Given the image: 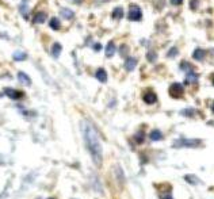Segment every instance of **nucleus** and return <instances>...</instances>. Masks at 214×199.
I'll use <instances>...</instances> for the list:
<instances>
[{"mask_svg": "<svg viewBox=\"0 0 214 199\" xmlns=\"http://www.w3.org/2000/svg\"><path fill=\"white\" fill-rule=\"evenodd\" d=\"M80 129L84 138V144L92 157V161L95 163V165L100 167L103 161V151H102V144H100V140H99L95 126L88 119H83L80 122Z\"/></svg>", "mask_w": 214, "mask_h": 199, "instance_id": "1", "label": "nucleus"}, {"mask_svg": "<svg viewBox=\"0 0 214 199\" xmlns=\"http://www.w3.org/2000/svg\"><path fill=\"white\" fill-rule=\"evenodd\" d=\"M201 145V140H178L174 144L175 148H182V146H187V148H197Z\"/></svg>", "mask_w": 214, "mask_h": 199, "instance_id": "2", "label": "nucleus"}, {"mask_svg": "<svg viewBox=\"0 0 214 199\" xmlns=\"http://www.w3.org/2000/svg\"><path fill=\"white\" fill-rule=\"evenodd\" d=\"M127 18L130 20H140L142 18V12H141V8L136 4H131L130 8H129V14H127Z\"/></svg>", "mask_w": 214, "mask_h": 199, "instance_id": "3", "label": "nucleus"}, {"mask_svg": "<svg viewBox=\"0 0 214 199\" xmlns=\"http://www.w3.org/2000/svg\"><path fill=\"white\" fill-rule=\"evenodd\" d=\"M183 92H184V88H183L182 84H179V83H175V84H172L170 87V95L172 97H175V99H179V97L183 96Z\"/></svg>", "mask_w": 214, "mask_h": 199, "instance_id": "4", "label": "nucleus"}, {"mask_svg": "<svg viewBox=\"0 0 214 199\" xmlns=\"http://www.w3.org/2000/svg\"><path fill=\"white\" fill-rule=\"evenodd\" d=\"M4 93L8 97H11V99H14V100H19V99L23 97V92L18 91V89H14V88H6Z\"/></svg>", "mask_w": 214, "mask_h": 199, "instance_id": "5", "label": "nucleus"}, {"mask_svg": "<svg viewBox=\"0 0 214 199\" xmlns=\"http://www.w3.org/2000/svg\"><path fill=\"white\" fill-rule=\"evenodd\" d=\"M142 99H144V102H145L146 104H153V103H156L157 96H156V93H155V92L148 91V92H145V93H144Z\"/></svg>", "mask_w": 214, "mask_h": 199, "instance_id": "6", "label": "nucleus"}, {"mask_svg": "<svg viewBox=\"0 0 214 199\" xmlns=\"http://www.w3.org/2000/svg\"><path fill=\"white\" fill-rule=\"evenodd\" d=\"M136 65H137V58H134V57H129L125 61V69L129 70V72L136 68Z\"/></svg>", "mask_w": 214, "mask_h": 199, "instance_id": "7", "label": "nucleus"}, {"mask_svg": "<svg viewBox=\"0 0 214 199\" xmlns=\"http://www.w3.org/2000/svg\"><path fill=\"white\" fill-rule=\"evenodd\" d=\"M45 19H46V14L42 12V11H38L34 16H33V22H34L35 25H39V23H43Z\"/></svg>", "mask_w": 214, "mask_h": 199, "instance_id": "8", "label": "nucleus"}, {"mask_svg": "<svg viewBox=\"0 0 214 199\" xmlns=\"http://www.w3.org/2000/svg\"><path fill=\"white\" fill-rule=\"evenodd\" d=\"M95 77H96L99 81L104 83V81H107V72H106V70H104L103 68H99V69L96 70V73H95Z\"/></svg>", "mask_w": 214, "mask_h": 199, "instance_id": "9", "label": "nucleus"}, {"mask_svg": "<svg viewBox=\"0 0 214 199\" xmlns=\"http://www.w3.org/2000/svg\"><path fill=\"white\" fill-rule=\"evenodd\" d=\"M61 50H62V46H61V43H58V42L53 43V46H52V56H53L54 58H57L58 56L61 54Z\"/></svg>", "mask_w": 214, "mask_h": 199, "instance_id": "10", "label": "nucleus"}, {"mask_svg": "<svg viewBox=\"0 0 214 199\" xmlns=\"http://www.w3.org/2000/svg\"><path fill=\"white\" fill-rule=\"evenodd\" d=\"M115 50H117L115 43L114 42H108L107 46H106V56L107 57H112V56L115 54Z\"/></svg>", "mask_w": 214, "mask_h": 199, "instance_id": "11", "label": "nucleus"}, {"mask_svg": "<svg viewBox=\"0 0 214 199\" xmlns=\"http://www.w3.org/2000/svg\"><path fill=\"white\" fill-rule=\"evenodd\" d=\"M205 56H206L205 50H202V49H195L193 57H194V60H197V61H202V60L205 58Z\"/></svg>", "mask_w": 214, "mask_h": 199, "instance_id": "12", "label": "nucleus"}, {"mask_svg": "<svg viewBox=\"0 0 214 199\" xmlns=\"http://www.w3.org/2000/svg\"><path fill=\"white\" fill-rule=\"evenodd\" d=\"M197 81H198V76L193 72V70L187 73V76H186V84H191V83H197Z\"/></svg>", "mask_w": 214, "mask_h": 199, "instance_id": "13", "label": "nucleus"}, {"mask_svg": "<svg viewBox=\"0 0 214 199\" xmlns=\"http://www.w3.org/2000/svg\"><path fill=\"white\" fill-rule=\"evenodd\" d=\"M61 16L64 18V19H72V18L75 16V12L73 11H71L69 8H62L61 10Z\"/></svg>", "mask_w": 214, "mask_h": 199, "instance_id": "14", "label": "nucleus"}, {"mask_svg": "<svg viewBox=\"0 0 214 199\" xmlns=\"http://www.w3.org/2000/svg\"><path fill=\"white\" fill-rule=\"evenodd\" d=\"M122 16H123L122 7H117V8H114V11H112V19H122Z\"/></svg>", "mask_w": 214, "mask_h": 199, "instance_id": "15", "label": "nucleus"}, {"mask_svg": "<svg viewBox=\"0 0 214 199\" xmlns=\"http://www.w3.org/2000/svg\"><path fill=\"white\" fill-rule=\"evenodd\" d=\"M18 79H19L20 83H25V84H27V85L31 84V80H30V77L25 72H19V73H18Z\"/></svg>", "mask_w": 214, "mask_h": 199, "instance_id": "16", "label": "nucleus"}, {"mask_svg": "<svg viewBox=\"0 0 214 199\" xmlns=\"http://www.w3.org/2000/svg\"><path fill=\"white\" fill-rule=\"evenodd\" d=\"M12 58L15 60V61H23V60L27 58V54L23 53V52H15V53L12 54Z\"/></svg>", "mask_w": 214, "mask_h": 199, "instance_id": "17", "label": "nucleus"}, {"mask_svg": "<svg viewBox=\"0 0 214 199\" xmlns=\"http://www.w3.org/2000/svg\"><path fill=\"white\" fill-rule=\"evenodd\" d=\"M149 137H151L152 141H160L161 138H163V134H161L160 130H153L151 134H149Z\"/></svg>", "mask_w": 214, "mask_h": 199, "instance_id": "18", "label": "nucleus"}, {"mask_svg": "<svg viewBox=\"0 0 214 199\" xmlns=\"http://www.w3.org/2000/svg\"><path fill=\"white\" fill-rule=\"evenodd\" d=\"M49 26H50L53 30H60V27H61V23H60V20L57 19V18H52L50 22H49Z\"/></svg>", "mask_w": 214, "mask_h": 199, "instance_id": "19", "label": "nucleus"}, {"mask_svg": "<svg viewBox=\"0 0 214 199\" xmlns=\"http://www.w3.org/2000/svg\"><path fill=\"white\" fill-rule=\"evenodd\" d=\"M184 180H186V182H189L190 184H198V183H199V179L195 178L194 175H187V176H184Z\"/></svg>", "mask_w": 214, "mask_h": 199, "instance_id": "20", "label": "nucleus"}, {"mask_svg": "<svg viewBox=\"0 0 214 199\" xmlns=\"http://www.w3.org/2000/svg\"><path fill=\"white\" fill-rule=\"evenodd\" d=\"M27 2H29V0H23V4L20 6V12L23 14V16H25V18H27V11H29Z\"/></svg>", "mask_w": 214, "mask_h": 199, "instance_id": "21", "label": "nucleus"}, {"mask_svg": "<svg viewBox=\"0 0 214 199\" xmlns=\"http://www.w3.org/2000/svg\"><path fill=\"white\" fill-rule=\"evenodd\" d=\"M144 138H145V134L142 133V131H140V133H137L136 136H134V140H136L137 144H142V142H144Z\"/></svg>", "mask_w": 214, "mask_h": 199, "instance_id": "22", "label": "nucleus"}, {"mask_svg": "<svg viewBox=\"0 0 214 199\" xmlns=\"http://www.w3.org/2000/svg\"><path fill=\"white\" fill-rule=\"evenodd\" d=\"M180 68H182L183 70H187V72H191V70H193V68H191V64L186 62V61H183L182 64H180Z\"/></svg>", "mask_w": 214, "mask_h": 199, "instance_id": "23", "label": "nucleus"}, {"mask_svg": "<svg viewBox=\"0 0 214 199\" xmlns=\"http://www.w3.org/2000/svg\"><path fill=\"white\" fill-rule=\"evenodd\" d=\"M146 58H148V61H151V62H155L156 60H157V56L155 52H149L148 54H146Z\"/></svg>", "mask_w": 214, "mask_h": 199, "instance_id": "24", "label": "nucleus"}, {"mask_svg": "<svg viewBox=\"0 0 214 199\" xmlns=\"http://www.w3.org/2000/svg\"><path fill=\"white\" fill-rule=\"evenodd\" d=\"M178 54V49L176 47H172L170 52H168V57H175V56Z\"/></svg>", "mask_w": 214, "mask_h": 199, "instance_id": "25", "label": "nucleus"}, {"mask_svg": "<svg viewBox=\"0 0 214 199\" xmlns=\"http://www.w3.org/2000/svg\"><path fill=\"white\" fill-rule=\"evenodd\" d=\"M127 50H129V47H127L126 45H122L121 46V56H127Z\"/></svg>", "mask_w": 214, "mask_h": 199, "instance_id": "26", "label": "nucleus"}, {"mask_svg": "<svg viewBox=\"0 0 214 199\" xmlns=\"http://www.w3.org/2000/svg\"><path fill=\"white\" fill-rule=\"evenodd\" d=\"M183 3V0H171V4L174 6H180Z\"/></svg>", "mask_w": 214, "mask_h": 199, "instance_id": "27", "label": "nucleus"}, {"mask_svg": "<svg viewBox=\"0 0 214 199\" xmlns=\"http://www.w3.org/2000/svg\"><path fill=\"white\" fill-rule=\"evenodd\" d=\"M182 114H183V115H189V117H191V115L194 114V111H193V110H184V111L182 112Z\"/></svg>", "mask_w": 214, "mask_h": 199, "instance_id": "28", "label": "nucleus"}, {"mask_svg": "<svg viewBox=\"0 0 214 199\" xmlns=\"http://www.w3.org/2000/svg\"><path fill=\"white\" fill-rule=\"evenodd\" d=\"M100 49H102V46H100V45L99 43H96V45H93V50H100Z\"/></svg>", "mask_w": 214, "mask_h": 199, "instance_id": "29", "label": "nucleus"}, {"mask_svg": "<svg viewBox=\"0 0 214 199\" xmlns=\"http://www.w3.org/2000/svg\"><path fill=\"white\" fill-rule=\"evenodd\" d=\"M197 2H198V0H193V2H191V8H193V10H195V6H197Z\"/></svg>", "mask_w": 214, "mask_h": 199, "instance_id": "30", "label": "nucleus"}, {"mask_svg": "<svg viewBox=\"0 0 214 199\" xmlns=\"http://www.w3.org/2000/svg\"><path fill=\"white\" fill-rule=\"evenodd\" d=\"M161 199H172V197H171V195H166V197H164V195H163V197H161Z\"/></svg>", "mask_w": 214, "mask_h": 199, "instance_id": "31", "label": "nucleus"}, {"mask_svg": "<svg viewBox=\"0 0 214 199\" xmlns=\"http://www.w3.org/2000/svg\"><path fill=\"white\" fill-rule=\"evenodd\" d=\"M212 111H213V112H214V102H213V103H212Z\"/></svg>", "mask_w": 214, "mask_h": 199, "instance_id": "32", "label": "nucleus"}, {"mask_svg": "<svg viewBox=\"0 0 214 199\" xmlns=\"http://www.w3.org/2000/svg\"><path fill=\"white\" fill-rule=\"evenodd\" d=\"M213 85H214V76H213Z\"/></svg>", "mask_w": 214, "mask_h": 199, "instance_id": "33", "label": "nucleus"}, {"mask_svg": "<svg viewBox=\"0 0 214 199\" xmlns=\"http://www.w3.org/2000/svg\"><path fill=\"white\" fill-rule=\"evenodd\" d=\"M48 199H54V198H48Z\"/></svg>", "mask_w": 214, "mask_h": 199, "instance_id": "34", "label": "nucleus"}]
</instances>
